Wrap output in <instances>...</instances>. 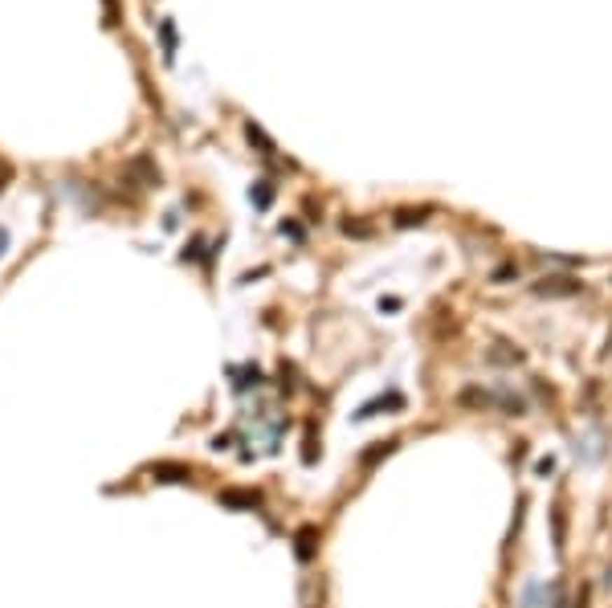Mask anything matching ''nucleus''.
Segmentation results:
<instances>
[{
  "label": "nucleus",
  "instance_id": "obj_6",
  "mask_svg": "<svg viewBox=\"0 0 612 608\" xmlns=\"http://www.w3.org/2000/svg\"><path fill=\"white\" fill-rule=\"evenodd\" d=\"M314 539H319V527H310V523H306L302 531L294 535V543H298L294 551H298V560H302V563H310V560H314Z\"/></svg>",
  "mask_w": 612,
  "mask_h": 608
},
{
  "label": "nucleus",
  "instance_id": "obj_1",
  "mask_svg": "<svg viewBox=\"0 0 612 608\" xmlns=\"http://www.w3.org/2000/svg\"><path fill=\"white\" fill-rule=\"evenodd\" d=\"M535 294H543V298H571V294H580L584 286H580V278H567V274H551V278H539L535 286H531Z\"/></svg>",
  "mask_w": 612,
  "mask_h": 608
},
{
  "label": "nucleus",
  "instance_id": "obj_13",
  "mask_svg": "<svg viewBox=\"0 0 612 608\" xmlns=\"http://www.w3.org/2000/svg\"><path fill=\"white\" fill-rule=\"evenodd\" d=\"M270 196H274V192H270V184L261 180V184L253 188V205H258V209H265V205H270Z\"/></svg>",
  "mask_w": 612,
  "mask_h": 608
},
{
  "label": "nucleus",
  "instance_id": "obj_5",
  "mask_svg": "<svg viewBox=\"0 0 612 608\" xmlns=\"http://www.w3.org/2000/svg\"><path fill=\"white\" fill-rule=\"evenodd\" d=\"M457 404H461V408H494L498 396L486 392V388H461V392H457Z\"/></svg>",
  "mask_w": 612,
  "mask_h": 608
},
{
  "label": "nucleus",
  "instance_id": "obj_3",
  "mask_svg": "<svg viewBox=\"0 0 612 608\" xmlns=\"http://www.w3.org/2000/svg\"><path fill=\"white\" fill-rule=\"evenodd\" d=\"M216 502H221V506H229V511H253V506H261V494L258 490H237V486H229V490L216 494Z\"/></svg>",
  "mask_w": 612,
  "mask_h": 608
},
{
  "label": "nucleus",
  "instance_id": "obj_7",
  "mask_svg": "<svg viewBox=\"0 0 612 608\" xmlns=\"http://www.w3.org/2000/svg\"><path fill=\"white\" fill-rule=\"evenodd\" d=\"M551 523H555V551H564V543H567V518H564V511H559V506L551 511Z\"/></svg>",
  "mask_w": 612,
  "mask_h": 608
},
{
  "label": "nucleus",
  "instance_id": "obj_12",
  "mask_svg": "<svg viewBox=\"0 0 612 608\" xmlns=\"http://www.w3.org/2000/svg\"><path fill=\"white\" fill-rule=\"evenodd\" d=\"M343 233H347V237H368V233H372V225H363V221H343Z\"/></svg>",
  "mask_w": 612,
  "mask_h": 608
},
{
  "label": "nucleus",
  "instance_id": "obj_2",
  "mask_svg": "<svg viewBox=\"0 0 612 608\" xmlns=\"http://www.w3.org/2000/svg\"><path fill=\"white\" fill-rule=\"evenodd\" d=\"M123 176H127V180H131L135 188H151V184H160V167H155V160H151V156H135V160H127Z\"/></svg>",
  "mask_w": 612,
  "mask_h": 608
},
{
  "label": "nucleus",
  "instance_id": "obj_15",
  "mask_svg": "<svg viewBox=\"0 0 612 608\" xmlns=\"http://www.w3.org/2000/svg\"><path fill=\"white\" fill-rule=\"evenodd\" d=\"M551 469H555V462H551V457H539V462H535V478H547Z\"/></svg>",
  "mask_w": 612,
  "mask_h": 608
},
{
  "label": "nucleus",
  "instance_id": "obj_10",
  "mask_svg": "<svg viewBox=\"0 0 612 608\" xmlns=\"http://www.w3.org/2000/svg\"><path fill=\"white\" fill-rule=\"evenodd\" d=\"M392 449H396V441H376V449H372V453H363V466H372L376 457H388Z\"/></svg>",
  "mask_w": 612,
  "mask_h": 608
},
{
  "label": "nucleus",
  "instance_id": "obj_11",
  "mask_svg": "<svg viewBox=\"0 0 612 608\" xmlns=\"http://www.w3.org/2000/svg\"><path fill=\"white\" fill-rule=\"evenodd\" d=\"M490 364H522V351H490Z\"/></svg>",
  "mask_w": 612,
  "mask_h": 608
},
{
  "label": "nucleus",
  "instance_id": "obj_8",
  "mask_svg": "<svg viewBox=\"0 0 612 608\" xmlns=\"http://www.w3.org/2000/svg\"><path fill=\"white\" fill-rule=\"evenodd\" d=\"M160 37H164V57L172 62V53H176V29H172V21L160 25Z\"/></svg>",
  "mask_w": 612,
  "mask_h": 608
},
{
  "label": "nucleus",
  "instance_id": "obj_9",
  "mask_svg": "<svg viewBox=\"0 0 612 608\" xmlns=\"http://www.w3.org/2000/svg\"><path fill=\"white\" fill-rule=\"evenodd\" d=\"M245 135H249V139H253V143H258V147H261V156H274V143L265 139V135H261V131H258V127H253V123L245 127Z\"/></svg>",
  "mask_w": 612,
  "mask_h": 608
},
{
  "label": "nucleus",
  "instance_id": "obj_14",
  "mask_svg": "<svg viewBox=\"0 0 612 608\" xmlns=\"http://www.w3.org/2000/svg\"><path fill=\"white\" fill-rule=\"evenodd\" d=\"M421 221H424V212H408V209L396 212V225H421Z\"/></svg>",
  "mask_w": 612,
  "mask_h": 608
},
{
  "label": "nucleus",
  "instance_id": "obj_17",
  "mask_svg": "<svg viewBox=\"0 0 612 608\" xmlns=\"http://www.w3.org/2000/svg\"><path fill=\"white\" fill-rule=\"evenodd\" d=\"M106 4V25H118V8H115V0H102Z\"/></svg>",
  "mask_w": 612,
  "mask_h": 608
},
{
  "label": "nucleus",
  "instance_id": "obj_4",
  "mask_svg": "<svg viewBox=\"0 0 612 608\" xmlns=\"http://www.w3.org/2000/svg\"><path fill=\"white\" fill-rule=\"evenodd\" d=\"M151 478L155 482H192V466H184V462H155Z\"/></svg>",
  "mask_w": 612,
  "mask_h": 608
},
{
  "label": "nucleus",
  "instance_id": "obj_16",
  "mask_svg": "<svg viewBox=\"0 0 612 608\" xmlns=\"http://www.w3.org/2000/svg\"><path fill=\"white\" fill-rule=\"evenodd\" d=\"M506 278H518V265H502V270H494V282H506Z\"/></svg>",
  "mask_w": 612,
  "mask_h": 608
},
{
  "label": "nucleus",
  "instance_id": "obj_18",
  "mask_svg": "<svg viewBox=\"0 0 612 608\" xmlns=\"http://www.w3.org/2000/svg\"><path fill=\"white\" fill-rule=\"evenodd\" d=\"M8 180H13V167L0 160V192H4V184H8Z\"/></svg>",
  "mask_w": 612,
  "mask_h": 608
}]
</instances>
